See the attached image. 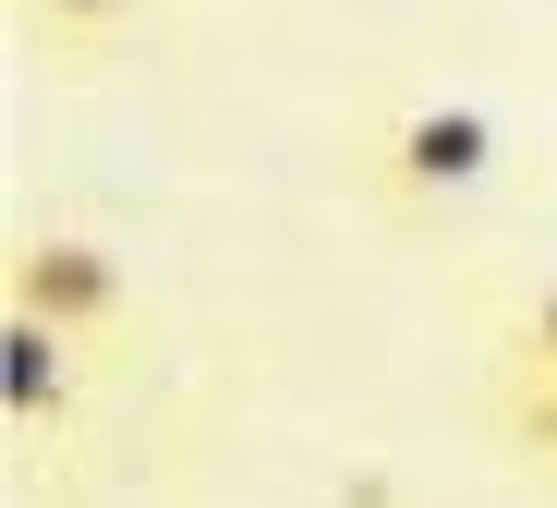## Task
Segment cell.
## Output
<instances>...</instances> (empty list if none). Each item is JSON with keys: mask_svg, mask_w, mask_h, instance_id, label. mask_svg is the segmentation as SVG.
<instances>
[{"mask_svg": "<svg viewBox=\"0 0 557 508\" xmlns=\"http://www.w3.org/2000/svg\"><path fill=\"white\" fill-rule=\"evenodd\" d=\"M485 170H497V122L473 97H424V110H400L376 134V194L388 207H448V194H473Z\"/></svg>", "mask_w": 557, "mask_h": 508, "instance_id": "obj_1", "label": "cell"}, {"mask_svg": "<svg viewBox=\"0 0 557 508\" xmlns=\"http://www.w3.org/2000/svg\"><path fill=\"white\" fill-rule=\"evenodd\" d=\"M0 315H37L61 339H98V327H122V255L85 243V231H25L13 243V278H0Z\"/></svg>", "mask_w": 557, "mask_h": 508, "instance_id": "obj_2", "label": "cell"}, {"mask_svg": "<svg viewBox=\"0 0 557 508\" xmlns=\"http://www.w3.org/2000/svg\"><path fill=\"white\" fill-rule=\"evenodd\" d=\"M0 412H13V436H37V424L73 412V339L61 327L0 315Z\"/></svg>", "mask_w": 557, "mask_h": 508, "instance_id": "obj_3", "label": "cell"}, {"mask_svg": "<svg viewBox=\"0 0 557 508\" xmlns=\"http://www.w3.org/2000/svg\"><path fill=\"white\" fill-rule=\"evenodd\" d=\"M497 387H557V278L509 315V339H497Z\"/></svg>", "mask_w": 557, "mask_h": 508, "instance_id": "obj_4", "label": "cell"}, {"mask_svg": "<svg viewBox=\"0 0 557 508\" xmlns=\"http://www.w3.org/2000/svg\"><path fill=\"white\" fill-rule=\"evenodd\" d=\"M25 13H37L61 49H110V37L134 25V0H25Z\"/></svg>", "mask_w": 557, "mask_h": 508, "instance_id": "obj_5", "label": "cell"}, {"mask_svg": "<svg viewBox=\"0 0 557 508\" xmlns=\"http://www.w3.org/2000/svg\"><path fill=\"white\" fill-rule=\"evenodd\" d=\"M497 412H509V448L533 472H557V387H497Z\"/></svg>", "mask_w": 557, "mask_h": 508, "instance_id": "obj_6", "label": "cell"}]
</instances>
